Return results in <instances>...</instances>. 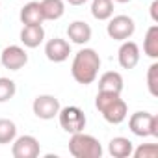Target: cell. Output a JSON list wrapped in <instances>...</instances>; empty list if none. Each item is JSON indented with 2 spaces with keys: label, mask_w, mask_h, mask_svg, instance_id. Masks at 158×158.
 I'll return each instance as SVG.
<instances>
[{
  "label": "cell",
  "mask_w": 158,
  "mask_h": 158,
  "mask_svg": "<svg viewBox=\"0 0 158 158\" xmlns=\"http://www.w3.org/2000/svg\"><path fill=\"white\" fill-rule=\"evenodd\" d=\"M99 69H101V56L93 48H80L74 54L71 63L73 78L82 86H89L97 80Z\"/></svg>",
  "instance_id": "cell-1"
},
{
  "label": "cell",
  "mask_w": 158,
  "mask_h": 158,
  "mask_svg": "<svg viewBox=\"0 0 158 158\" xmlns=\"http://www.w3.org/2000/svg\"><path fill=\"white\" fill-rule=\"evenodd\" d=\"M95 108L102 114L104 121L110 125H119L128 115V106L121 99L119 93H108V91H97Z\"/></svg>",
  "instance_id": "cell-2"
},
{
  "label": "cell",
  "mask_w": 158,
  "mask_h": 158,
  "mask_svg": "<svg viewBox=\"0 0 158 158\" xmlns=\"http://www.w3.org/2000/svg\"><path fill=\"white\" fill-rule=\"evenodd\" d=\"M69 152L74 158H101L102 156V145L95 136L86 134L82 130V132L71 134Z\"/></svg>",
  "instance_id": "cell-3"
},
{
  "label": "cell",
  "mask_w": 158,
  "mask_h": 158,
  "mask_svg": "<svg viewBox=\"0 0 158 158\" xmlns=\"http://www.w3.org/2000/svg\"><path fill=\"white\" fill-rule=\"evenodd\" d=\"M128 128L134 136L156 138L158 136V117L149 112H136L128 119Z\"/></svg>",
  "instance_id": "cell-4"
},
{
  "label": "cell",
  "mask_w": 158,
  "mask_h": 158,
  "mask_svg": "<svg viewBox=\"0 0 158 158\" xmlns=\"http://www.w3.org/2000/svg\"><path fill=\"white\" fill-rule=\"evenodd\" d=\"M136 32V24H134V19L128 17V15H112L108 19V24H106V34L110 35V39L114 41H127L134 35Z\"/></svg>",
  "instance_id": "cell-5"
},
{
  "label": "cell",
  "mask_w": 158,
  "mask_h": 158,
  "mask_svg": "<svg viewBox=\"0 0 158 158\" xmlns=\"http://www.w3.org/2000/svg\"><path fill=\"white\" fill-rule=\"evenodd\" d=\"M58 119H60L61 128H63L67 134L82 132V130L86 128V123H88L86 114L78 108V106H65V108H60Z\"/></svg>",
  "instance_id": "cell-6"
},
{
  "label": "cell",
  "mask_w": 158,
  "mask_h": 158,
  "mask_svg": "<svg viewBox=\"0 0 158 158\" xmlns=\"http://www.w3.org/2000/svg\"><path fill=\"white\" fill-rule=\"evenodd\" d=\"M60 99L54 95H37L32 102V110L35 114V117L43 119V121H50L54 117H58L60 114Z\"/></svg>",
  "instance_id": "cell-7"
},
{
  "label": "cell",
  "mask_w": 158,
  "mask_h": 158,
  "mask_svg": "<svg viewBox=\"0 0 158 158\" xmlns=\"http://www.w3.org/2000/svg\"><path fill=\"white\" fill-rule=\"evenodd\" d=\"M11 143H13L11 145L13 158H35L41 152V145H39L37 138H34L30 134H24V136L15 138Z\"/></svg>",
  "instance_id": "cell-8"
},
{
  "label": "cell",
  "mask_w": 158,
  "mask_h": 158,
  "mask_svg": "<svg viewBox=\"0 0 158 158\" xmlns=\"http://www.w3.org/2000/svg\"><path fill=\"white\" fill-rule=\"evenodd\" d=\"M0 63L4 65V69L10 71H19L28 63V54L23 47L19 45H10L2 50V56H0Z\"/></svg>",
  "instance_id": "cell-9"
},
{
  "label": "cell",
  "mask_w": 158,
  "mask_h": 158,
  "mask_svg": "<svg viewBox=\"0 0 158 158\" xmlns=\"http://www.w3.org/2000/svg\"><path fill=\"white\" fill-rule=\"evenodd\" d=\"M71 54V43L67 39H61V37H54V39H48L47 45H45V56L48 61L52 63H61L69 58Z\"/></svg>",
  "instance_id": "cell-10"
},
{
  "label": "cell",
  "mask_w": 158,
  "mask_h": 158,
  "mask_svg": "<svg viewBox=\"0 0 158 158\" xmlns=\"http://www.w3.org/2000/svg\"><path fill=\"white\" fill-rule=\"evenodd\" d=\"M139 47L134 41H121L119 52H117V61L123 69H134L139 63Z\"/></svg>",
  "instance_id": "cell-11"
},
{
  "label": "cell",
  "mask_w": 158,
  "mask_h": 158,
  "mask_svg": "<svg viewBox=\"0 0 158 158\" xmlns=\"http://www.w3.org/2000/svg\"><path fill=\"white\" fill-rule=\"evenodd\" d=\"M91 35H93L91 26L86 21H73L67 26V37L74 45H86V43H89Z\"/></svg>",
  "instance_id": "cell-12"
},
{
  "label": "cell",
  "mask_w": 158,
  "mask_h": 158,
  "mask_svg": "<svg viewBox=\"0 0 158 158\" xmlns=\"http://www.w3.org/2000/svg\"><path fill=\"white\" fill-rule=\"evenodd\" d=\"M43 41H45V28H43V24L23 26V30H21V43L26 48H37Z\"/></svg>",
  "instance_id": "cell-13"
},
{
  "label": "cell",
  "mask_w": 158,
  "mask_h": 158,
  "mask_svg": "<svg viewBox=\"0 0 158 158\" xmlns=\"http://www.w3.org/2000/svg\"><path fill=\"white\" fill-rule=\"evenodd\" d=\"M19 19L23 23V26H30V24H43L45 17L41 11V4L39 2H26L19 13Z\"/></svg>",
  "instance_id": "cell-14"
},
{
  "label": "cell",
  "mask_w": 158,
  "mask_h": 158,
  "mask_svg": "<svg viewBox=\"0 0 158 158\" xmlns=\"http://www.w3.org/2000/svg\"><path fill=\"white\" fill-rule=\"evenodd\" d=\"M123 76L117 71H108L99 78V91H108V93H119L123 91Z\"/></svg>",
  "instance_id": "cell-15"
},
{
  "label": "cell",
  "mask_w": 158,
  "mask_h": 158,
  "mask_svg": "<svg viewBox=\"0 0 158 158\" xmlns=\"http://www.w3.org/2000/svg\"><path fill=\"white\" fill-rule=\"evenodd\" d=\"M132 149H134L132 141L128 138H123V136L112 138L108 143V152L114 158H128V156H132Z\"/></svg>",
  "instance_id": "cell-16"
},
{
  "label": "cell",
  "mask_w": 158,
  "mask_h": 158,
  "mask_svg": "<svg viewBox=\"0 0 158 158\" xmlns=\"http://www.w3.org/2000/svg\"><path fill=\"white\" fill-rule=\"evenodd\" d=\"M41 11L45 21H58L65 13V2L63 0H41Z\"/></svg>",
  "instance_id": "cell-17"
},
{
  "label": "cell",
  "mask_w": 158,
  "mask_h": 158,
  "mask_svg": "<svg viewBox=\"0 0 158 158\" xmlns=\"http://www.w3.org/2000/svg\"><path fill=\"white\" fill-rule=\"evenodd\" d=\"M143 52L145 56L158 60V24H152L147 30L145 39H143Z\"/></svg>",
  "instance_id": "cell-18"
},
{
  "label": "cell",
  "mask_w": 158,
  "mask_h": 158,
  "mask_svg": "<svg viewBox=\"0 0 158 158\" xmlns=\"http://www.w3.org/2000/svg\"><path fill=\"white\" fill-rule=\"evenodd\" d=\"M91 15L97 21H108L114 15V0H93Z\"/></svg>",
  "instance_id": "cell-19"
},
{
  "label": "cell",
  "mask_w": 158,
  "mask_h": 158,
  "mask_svg": "<svg viewBox=\"0 0 158 158\" xmlns=\"http://www.w3.org/2000/svg\"><path fill=\"white\" fill-rule=\"evenodd\" d=\"M17 138V125L11 119H0V145H8Z\"/></svg>",
  "instance_id": "cell-20"
},
{
  "label": "cell",
  "mask_w": 158,
  "mask_h": 158,
  "mask_svg": "<svg viewBox=\"0 0 158 158\" xmlns=\"http://www.w3.org/2000/svg\"><path fill=\"white\" fill-rule=\"evenodd\" d=\"M17 93V86L11 78H2L0 76V102H8L10 99H13Z\"/></svg>",
  "instance_id": "cell-21"
},
{
  "label": "cell",
  "mask_w": 158,
  "mask_h": 158,
  "mask_svg": "<svg viewBox=\"0 0 158 158\" xmlns=\"http://www.w3.org/2000/svg\"><path fill=\"white\" fill-rule=\"evenodd\" d=\"M147 89L152 97H158V61L151 63L147 69Z\"/></svg>",
  "instance_id": "cell-22"
},
{
  "label": "cell",
  "mask_w": 158,
  "mask_h": 158,
  "mask_svg": "<svg viewBox=\"0 0 158 158\" xmlns=\"http://www.w3.org/2000/svg\"><path fill=\"white\" fill-rule=\"evenodd\" d=\"M134 158H156L158 156V145L156 143H141L139 147L132 149Z\"/></svg>",
  "instance_id": "cell-23"
},
{
  "label": "cell",
  "mask_w": 158,
  "mask_h": 158,
  "mask_svg": "<svg viewBox=\"0 0 158 158\" xmlns=\"http://www.w3.org/2000/svg\"><path fill=\"white\" fill-rule=\"evenodd\" d=\"M151 19L152 23H158V0H152L151 4Z\"/></svg>",
  "instance_id": "cell-24"
},
{
  "label": "cell",
  "mask_w": 158,
  "mask_h": 158,
  "mask_svg": "<svg viewBox=\"0 0 158 158\" xmlns=\"http://www.w3.org/2000/svg\"><path fill=\"white\" fill-rule=\"evenodd\" d=\"M67 4H71V6H84L88 0H65Z\"/></svg>",
  "instance_id": "cell-25"
},
{
  "label": "cell",
  "mask_w": 158,
  "mask_h": 158,
  "mask_svg": "<svg viewBox=\"0 0 158 158\" xmlns=\"http://www.w3.org/2000/svg\"><path fill=\"white\" fill-rule=\"evenodd\" d=\"M114 2H119V4H128V2H132V0H114Z\"/></svg>",
  "instance_id": "cell-26"
}]
</instances>
